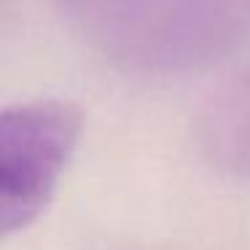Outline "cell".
<instances>
[{
  "instance_id": "obj_1",
  "label": "cell",
  "mask_w": 250,
  "mask_h": 250,
  "mask_svg": "<svg viewBox=\"0 0 250 250\" xmlns=\"http://www.w3.org/2000/svg\"><path fill=\"white\" fill-rule=\"evenodd\" d=\"M94 51L140 73L210 65L250 35V0H57Z\"/></svg>"
},
{
  "instance_id": "obj_2",
  "label": "cell",
  "mask_w": 250,
  "mask_h": 250,
  "mask_svg": "<svg viewBox=\"0 0 250 250\" xmlns=\"http://www.w3.org/2000/svg\"><path fill=\"white\" fill-rule=\"evenodd\" d=\"M81 135V113L62 100L11 105L0 119V226L24 231L57 191Z\"/></svg>"
},
{
  "instance_id": "obj_3",
  "label": "cell",
  "mask_w": 250,
  "mask_h": 250,
  "mask_svg": "<svg viewBox=\"0 0 250 250\" xmlns=\"http://www.w3.org/2000/svg\"><path fill=\"white\" fill-rule=\"evenodd\" d=\"M199 143L218 167L250 172V73L207 100L199 113Z\"/></svg>"
}]
</instances>
